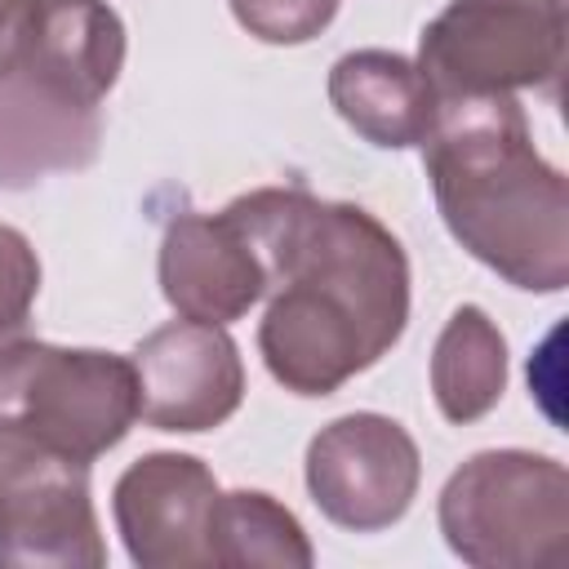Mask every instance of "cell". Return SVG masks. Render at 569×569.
<instances>
[{
    "mask_svg": "<svg viewBox=\"0 0 569 569\" xmlns=\"http://www.w3.org/2000/svg\"><path fill=\"white\" fill-rule=\"evenodd\" d=\"M227 209L267 271L258 351L284 391L333 396L400 342L409 258L369 209L302 187H258Z\"/></svg>",
    "mask_w": 569,
    "mask_h": 569,
    "instance_id": "6da1fadb",
    "label": "cell"
},
{
    "mask_svg": "<svg viewBox=\"0 0 569 569\" xmlns=\"http://www.w3.org/2000/svg\"><path fill=\"white\" fill-rule=\"evenodd\" d=\"M422 169L449 236L525 293L569 284V182L529 138L516 93L440 98Z\"/></svg>",
    "mask_w": 569,
    "mask_h": 569,
    "instance_id": "7a4b0ae2",
    "label": "cell"
},
{
    "mask_svg": "<svg viewBox=\"0 0 569 569\" xmlns=\"http://www.w3.org/2000/svg\"><path fill=\"white\" fill-rule=\"evenodd\" d=\"M124 71V22L107 0H36L31 36L0 71V187L89 169L102 151V98Z\"/></svg>",
    "mask_w": 569,
    "mask_h": 569,
    "instance_id": "3957f363",
    "label": "cell"
},
{
    "mask_svg": "<svg viewBox=\"0 0 569 569\" xmlns=\"http://www.w3.org/2000/svg\"><path fill=\"white\" fill-rule=\"evenodd\" d=\"M436 516L462 565H556L569 538V471L533 449H485L445 480Z\"/></svg>",
    "mask_w": 569,
    "mask_h": 569,
    "instance_id": "277c9868",
    "label": "cell"
},
{
    "mask_svg": "<svg viewBox=\"0 0 569 569\" xmlns=\"http://www.w3.org/2000/svg\"><path fill=\"white\" fill-rule=\"evenodd\" d=\"M0 422L93 462L138 422L133 356L13 338L0 347Z\"/></svg>",
    "mask_w": 569,
    "mask_h": 569,
    "instance_id": "5b68a950",
    "label": "cell"
},
{
    "mask_svg": "<svg viewBox=\"0 0 569 569\" xmlns=\"http://www.w3.org/2000/svg\"><path fill=\"white\" fill-rule=\"evenodd\" d=\"M413 62L436 98L556 93L565 71V0H449L422 27Z\"/></svg>",
    "mask_w": 569,
    "mask_h": 569,
    "instance_id": "8992f818",
    "label": "cell"
},
{
    "mask_svg": "<svg viewBox=\"0 0 569 569\" xmlns=\"http://www.w3.org/2000/svg\"><path fill=\"white\" fill-rule=\"evenodd\" d=\"M89 462L0 422V569H102Z\"/></svg>",
    "mask_w": 569,
    "mask_h": 569,
    "instance_id": "52a82bcc",
    "label": "cell"
},
{
    "mask_svg": "<svg viewBox=\"0 0 569 569\" xmlns=\"http://www.w3.org/2000/svg\"><path fill=\"white\" fill-rule=\"evenodd\" d=\"M422 480L413 436L387 413H342L307 445V493L325 520L351 533L391 529Z\"/></svg>",
    "mask_w": 569,
    "mask_h": 569,
    "instance_id": "ba28073f",
    "label": "cell"
},
{
    "mask_svg": "<svg viewBox=\"0 0 569 569\" xmlns=\"http://www.w3.org/2000/svg\"><path fill=\"white\" fill-rule=\"evenodd\" d=\"M218 480L196 453H142L111 489V516L138 569H204L213 565Z\"/></svg>",
    "mask_w": 569,
    "mask_h": 569,
    "instance_id": "9c48e42d",
    "label": "cell"
},
{
    "mask_svg": "<svg viewBox=\"0 0 569 569\" xmlns=\"http://www.w3.org/2000/svg\"><path fill=\"white\" fill-rule=\"evenodd\" d=\"M138 418L156 431H213L244 400V365L227 325L169 320L151 329L138 351Z\"/></svg>",
    "mask_w": 569,
    "mask_h": 569,
    "instance_id": "30bf717a",
    "label": "cell"
},
{
    "mask_svg": "<svg viewBox=\"0 0 569 569\" xmlns=\"http://www.w3.org/2000/svg\"><path fill=\"white\" fill-rule=\"evenodd\" d=\"M156 271L164 302L200 325H231L267 298L262 258L231 209L169 218Z\"/></svg>",
    "mask_w": 569,
    "mask_h": 569,
    "instance_id": "8fae6325",
    "label": "cell"
},
{
    "mask_svg": "<svg viewBox=\"0 0 569 569\" xmlns=\"http://www.w3.org/2000/svg\"><path fill=\"white\" fill-rule=\"evenodd\" d=\"M329 107L373 147H418L436 120V89L413 58L391 49H351L329 67Z\"/></svg>",
    "mask_w": 569,
    "mask_h": 569,
    "instance_id": "7c38bea8",
    "label": "cell"
},
{
    "mask_svg": "<svg viewBox=\"0 0 569 569\" xmlns=\"http://www.w3.org/2000/svg\"><path fill=\"white\" fill-rule=\"evenodd\" d=\"M507 391V338L485 307L462 302L445 320L431 351V396L436 409L467 427L485 418Z\"/></svg>",
    "mask_w": 569,
    "mask_h": 569,
    "instance_id": "4fadbf2b",
    "label": "cell"
},
{
    "mask_svg": "<svg viewBox=\"0 0 569 569\" xmlns=\"http://www.w3.org/2000/svg\"><path fill=\"white\" fill-rule=\"evenodd\" d=\"M316 560L298 516L262 489H231L218 498L213 511V565L244 569V565H280L307 569Z\"/></svg>",
    "mask_w": 569,
    "mask_h": 569,
    "instance_id": "5bb4252c",
    "label": "cell"
},
{
    "mask_svg": "<svg viewBox=\"0 0 569 569\" xmlns=\"http://www.w3.org/2000/svg\"><path fill=\"white\" fill-rule=\"evenodd\" d=\"M227 4L236 22L262 44H307L338 13V0H227Z\"/></svg>",
    "mask_w": 569,
    "mask_h": 569,
    "instance_id": "9a60e30c",
    "label": "cell"
},
{
    "mask_svg": "<svg viewBox=\"0 0 569 569\" xmlns=\"http://www.w3.org/2000/svg\"><path fill=\"white\" fill-rule=\"evenodd\" d=\"M36 293H40V258L18 227L0 222V347L22 338Z\"/></svg>",
    "mask_w": 569,
    "mask_h": 569,
    "instance_id": "2e32d148",
    "label": "cell"
},
{
    "mask_svg": "<svg viewBox=\"0 0 569 569\" xmlns=\"http://www.w3.org/2000/svg\"><path fill=\"white\" fill-rule=\"evenodd\" d=\"M36 0H0V71H9L31 36Z\"/></svg>",
    "mask_w": 569,
    "mask_h": 569,
    "instance_id": "e0dca14e",
    "label": "cell"
}]
</instances>
